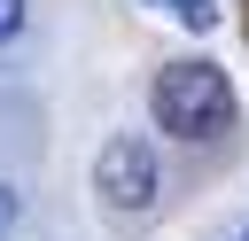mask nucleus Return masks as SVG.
I'll return each instance as SVG.
<instances>
[{"label": "nucleus", "mask_w": 249, "mask_h": 241, "mask_svg": "<svg viewBox=\"0 0 249 241\" xmlns=\"http://www.w3.org/2000/svg\"><path fill=\"white\" fill-rule=\"evenodd\" d=\"M16 218H23V194H16V187H0V233H16Z\"/></svg>", "instance_id": "nucleus-4"}, {"label": "nucleus", "mask_w": 249, "mask_h": 241, "mask_svg": "<svg viewBox=\"0 0 249 241\" xmlns=\"http://www.w3.org/2000/svg\"><path fill=\"white\" fill-rule=\"evenodd\" d=\"M241 241H249V233H241Z\"/></svg>", "instance_id": "nucleus-6"}, {"label": "nucleus", "mask_w": 249, "mask_h": 241, "mask_svg": "<svg viewBox=\"0 0 249 241\" xmlns=\"http://www.w3.org/2000/svg\"><path fill=\"white\" fill-rule=\"evenodd\" d=\"M93 187H101V202H109V210H148V202H156V148H148V140H132V132L101 140Z\"/></svg>", "instance_id": "nucleus-2"}, {"label": "nucleus", "mask_w": 249, "mask_h": 241, "mask_svg": "<svg viewBox=\"0 0 249 241\" xmlns=\"http://www.w3.org/2000/svg\"><path fill=\"white\" fill-rule=\"evenodd\" d=\"M16 31H23V0H0V47H8Z\"/></svg>", "instance_id": "nucleus-5"}, {"label": "nucleus", "mask_w": 249, "mask_h": 241, "mask_svg": "<svg viewBox=\"0 0 249 241\" xmlns=\"http://www.w3.org/2000/svg\"><path fill=\"white\" fill-rule=\"evenodd\" d=\"M156 124L171 140H218L233 124V78L218 62H163L156 70Z\"/></svg>", "instance_id": "nucleus-1"}, {"label": "nucleus", "mask_w": 249, "mask_h": 241, "mask_svg": "<svg viewBox=\"0 0 249 241\" xmlns=\"http://www.w3.org/2000/svg\"><path fill=\"white\" fill-rule=\"evenodd\" d=\"M148 8H163V16L187 23V31H210V23H218V0H148Z\"/></svg>", "instance_id": "nucleus-3"}]
</instances>
